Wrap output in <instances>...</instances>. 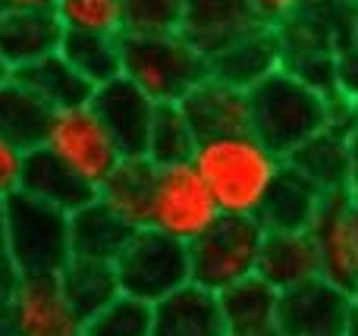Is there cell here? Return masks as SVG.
Wrapping results in <instances>:
<instances>
[{
  "mask_svg": "<svg viewBox=\"0 0 358 336\" xmlns=\"http://www.w3.org/2000/svg\"><path fill=\"white\" fill-rule=\"evenodd\" d=\"M192 167L210 189L220 214L229 217H258L271 186L277 182L286 161L271 151L252 129L227 136L198 138Z\"/></svg>",
  "mask_w": 358,
  "mask_h": 336,
  "instance_id": "obj_1",
  "label": "cell"
},
{
  "mask_svg": "<svg viewBox=\"0 0 358 336\" xmlns=\"http://www.w3.org/2000/svg\"><path fill=\"white\" fill-rule=\"evenodd\" d=\"M120 75L148 94L155 104H179L210 75V60L179 29L123 31Z\"/></svg>",
  "mask_w": 358,
  "mask_h": 336,
  "instance_id": "obj_2",
  "label": "cell"
},
{
  "mask_svg": "<svg viewBox=\"0 0 358 336\" xmlns=\"http://www.w3.org/2000/svg\"><path fill=\"white\" fill-rule=\"evenodd\" d=\"M330 98L286 69L271 73L248 92V129L280 157H289L299 145L327 129Z\"/></svg>",
  "mask_w": 358,
  "mask_h": 336,
  "instance_id": "obj_3",
  "label": "cell"
},
{
  "mask_svg": "<svg viewBox=\"0 0 358 336\" xmlns=\"http://www.w3.org/2000/svg\"><path fill=\"white\" fill-rule=\"evenodd\" d=\"M6 258L19 277H57L69 264V214L25 192L6 198Z\"/></svg>",
  "mask_w": 358,
  "mask_h": 336,
  "instance_id": "obj_4",
  "label": "cell"
},
{
  "mask_svg": "<svg viewBox=\"0 0 358 336\" xmlns=\"http://www.w3.org/2000/svg\"><path fill=\"white\" fill-rule=\"evenodd\" d=\"M264 226L255 217L220 214L195 242H189V283L210 293H227L229 286L255 277Z\"/></svg>",
  "mask_w": 358,
  "mask_h": 336,
  "instance_id": "obj_5",
  "label": "cell"
},
{
  "mask_svg": "<svg viewBox=\"0 0 358 336\" xmlns=\"http://www.w3.org/2000/svg\"><path fill=\"white\" fill-rule=\"evenodd\" d=\"M113 270L120 293L155 305L189 283V245L145 226L129 236L113 261Z\"/></svg>",
  "mask_w": 358,
  "mask_h": 336,
  "instance_id": "obj_6",
  "label": "cell"
},
{
  "mask_svg": "<svg viewBox=\"0 0 358 336\" xmlns=\"http://www.w3.org/2000/svg\"><path fill=\"white\" fill-rule=\"evenodd\" d=\"M41 148H48L63 167H69L94 192L104 186V180L123 161L117 142L107 132V126L101 123V117L92 110V104L57 110L50 117L48 132H44Z\"/></svg>",
  "mask_w": 358,
  "mask_h": 336,
  "instance_id": "obj_7",
  "label": "cell"
},
{
  "mask_svg": "<svg viewBox=\"0 0 358 336\" xmlns=\"http://www.w3.org/2000/svg\"><path fill=\"white\" fill-rule=\"evenodd\" d=\"M217 207L210 189L192 167L185 163H167L155 173V192H151V214L148 226L179 242H195L210 224H217Z\"/></svg>",
  "mask_w": 358,
  "mask_h": 336,
  "instance_id": "obj_8",
  "label": "cell"
},
{
  "mask_svg": "<svg viewBox=\"0 0 358 336\" xmlns=\"http://www.w3.org/2000/svg\"><path fill=\"white\" fill-rule=\"evenodd\" d=\"M308 233L315 239L321 277L352 293L358 286V214L349 195H324Z\"/></svg>",
  "mask_w": 358,
  "mask_h": 336,
  "instance_id": "obj_9",
  "label": "cell"
},
{
  "mask_svg": "<svg viewBox=\"0 0 358 336\" xmlns=\"http://www.w3.org/2000/svg\"><path fill=\"white\" fill-rule=\"evenodd\" d=\"M352 318V299L346 289L324 277L280 293L277 321L283 336H343Z\"/></svg>",
  "mask_w": 358,
  "mask_h": 336,
  "instance_id": "obj_10",
  "label": "cell"
},
{
  "mask_svg": "<svg viewBox=\"0 0 358 336\" xmlns=\"http://www.w3.org/2000/svg\"><path fill=\"white\" fill-rule=\"evenodd\" d=\"M88 104H92V110L101 117V123L107 126V132L113 136L120 154L145 157L151 119H155V107H157L148 94L138 92L129 79L117 75V79L94 88Z\"/></svg>",
  "mask_w": 358,
  "mask_h": 336,
  "instance_id": "obj_11",
  "label": "cell"
},
{
  "mask_svg": "<svg viewBox=\"0 0 358 336\" xmlns=\"http://www.w3.org/2000/svg\"><path fill=\"white\" fill-rule=\"evenodd\" d=\"M16 336H82V318L63 299L57 277H22L10 299Z\"/></svg>",
  "mask_w": 358,
  "mask_h": 336,
  "instance_id": "obj_12",
  "label": "cell"
},
{
  "mask_svg": "<svg viewBox=\"0 0 358 336\" xmlns=\"http://www.w3.org/2000/svg\"><path fill=\"white\" fill-rule=\"evenodd\" d=\"M280 66H283V48H280L277 29L271 25H255L252 31H245L210 57V75L242 92H252Z\"/></svg>",
  "mask_w": 358,
  "mask_h": 336,
  "instance_id": "obj_13",
  "label": "cell"
},
{
  "mask_svg": "<svg viewBox=\"0 0 358 336\" xmlns=\"http://www.w3.org/2000/svg\"><path fill=\"white\" fill-rule=\"evenodd\" d=\"M151 336H227L220 295L185 283L151 305Z\"/></svg>",
  "mask_w": 358,
  "mask_h": 336,
  "instance_id": "obj_14",
  "label": "cell"
},
{
  "mask_svg": "<svg viewBox=\"0 0 358 336\" xmlns=\"http://www.w3.org/2000/svg\"><path fill=\"white\" fill-rule=\"evenodd\" d=\"M286 167L296 170L302 180H308L321 195L349 192L355 180V163L349 154L346 129H340V126L321 129L286 157Z\"/></svg>",
  "mask_w": 358,
  "mask_h": 336,
  "instance_id": "obj_15",
  "label": "cell"
},
{
  "mask_svg": "<svg viewBox=\"0 0 358 336\" xmlns=\"http://www.w3.org/2000/svg\"><path fill=\"white\" fill-rule=\"evenodd\" d=\"M255 25L261 22L255 19L248 0H185L179 31L210 60Z\"/></svg>",
  "mask_w": 358,
  "mask_h": 336,
  "instance_id": "obj_16",
  "label": "cell"
},
{
  "mask_svg": "<svg viewBox=\"0 0 358 336\" xmlns=\"http://www.w3.org/2000/svg\"><path fill=\"white\" fill-rule=\"evenodd\" d=\"M179 107L198 138L248 129V92L227 85L214 75H208L198 88H192L179 101Z\"/></svg>",
  "mask_w": 358,
  "mask_h": 336,
  "instance_id": "obj_17",
  "label": "cell"
},
{
  "mask_svg": "<svg viewBox=\"0 0 358 336\" xmlns=\"http://www.w3.org/2000/svg\"><path fill=\"white\" fill-rule=\"evenodd\" d=\"M255 277L264 280L277 293H286V289L302 286V283L321 277L311 233H264Z\"/></svg>",
  "mask_w": 358,
  "mask_h": 336,
  "instance_id": "obj_18",
  "label": "cell"
},
{
  "mask_svg": "<svg viewBox=\"0 0 358 336\" xmlns=\"http://www.w3.org/2000/svg\"><path fill=\"white\" fill-rule=\"evenodd\" d=\"M63 25L54 13H0V60L10 73L57 54Z\"/></svg>",
  "mask_w": 358,
  "mask_h": 336,
  "instance_id": "obj_19",
  "label": "cell"
},
{
  "mask_svg": "<svg viewBox=\"0 0 358 336\" xmlns=\"http://www.w3.org/2000/svg\"><path fill=\"white\" fill-rule=\"evenodd\" d=\"M132 233L136 230L120 220L104 201H98V195L69 214V251L82 261L113 264Z\"/></svg>",
  "mask_w": 358,
  "mask_h": 336,
  "instance_id": "obj_20",
  "label": "cell"
},
{
  "mask_svg": "<svg viewBox=\"0 0 358 336\" xmlns=\"http://www.w3.org/2000/svg\"><path fill=\"white\" fill-rule=\"evenodd\" d=\"M321 198L324 195L308 180L283 167L255 220L264 226V233H305L321 207Z\"/></svg>",
  "mask_w": 358,
  "mask_h": 336,
  "instance_id": "obj_21",
  "label": "cell"
},
{
  "mask_svg": "<svg viewBox=\"0 0 358 336\" xmlns=\"http://www.w3.org/2000/svg\"><path fill=\"white\" fill-rule=\"evenodd\" d=\"M22 192L31 198L44 201V205L57 207L63 214H73L85 201H92L94 189L85 186L69 167H63L48 148H31L25 154V170H22Z\"/></svg>",
  "mask_w": 358,
  "mask_h": 336,
  "instance_id": "obj_22",
  "label": "cell"
},
{
  "mask_svg": "<svg viewBox=\"0 0 358 336\" xmlns=\"http://www.w3.org/2000/svg\"><path fill=\"white\" fill-rule=\"evenodd\" d=\"M155 173H157V167L148 157H123L120 167L98 189V201H104L132 230H145L148 226V214H151Z\"/></svg>",
  "mask_w": 358,
  "mask_h": 336,
  "instance_id": "obj_23",
  "label": "cell"
},
{
  "mask_svg": "<svg viewBox=\"0 0 358 336\" xmlns=\"http://www.w3.org/2000/svg\"><path fill=\"white\" fill-rule=\"evenodd\" d=\"M277 302L280 293L258 277L229 286L227 293H220L227 336H283L277 321Z\"/></svg>",
  "mask_w": 358,
  "mask_h": 336,
  "instance_id": "obj_24",
  "label": "cell"
},
{
  "mask_svg": "<svg viewBox=\"0 0 358 336\" xmlns=\"http://www.w3.org/2000/svg\"><path fill=\"white\" fill-rule=\"evenodd\" d=\"M13 75H16L41 104H48L54 113L88 104L94 94V85H88L60 54H50V57H44V60L31 63V66L16 69Z\"/></svg>",
  "mask_w": 358,
  "mask_h": 336,
  "instance_id": "obj_25",
  "label": "cell"
},
{
  "mask_svg": "<svg viewBox=\"0 0 358 336\" xmlns=\"http://www.w3.org/2000/svg\"><path fill=\"white\" fill-rule=\"evenodd\" d=\"M50 117L54 110L41 104L13 73L0 79V136L3 138L16 142L25 151L41 148Z\"/></svg>",
  "mask_w": 358,
  "mask_h": 336,
  "instance_id": "obj_26",
  "label": "cell"
},
{
  "mask_svg": "<svg viewBox=\"0 0 358 336\" xmlns=\"http://www.w3.org/2000/svg\"><path fill=\"white\" fill-rule=\"evenodd\" d=\"M57 286H60L63 299L69 302V308L82 321L92 318L94 312H101L107 302H113L120 295L113 264L82 261V258H69V264L57 274Z\"/></svg>",
  "mask_w": 358,
  "mask_h": 336,
  "instance_id": "obj_27",
  "label": "cell"
},
{
  "mask_svg": "<svg viewBox=\"0 0 358 336\" xmlns=\"http://www.w3.org/2000/svg\"><path fill=\"white\" fill-rule=\"evenodd\" d=\"M57 54L94 88L120 75V38L117 35L63 31V41Z\"/></svg>",
  "mask_w": 358,
  "mask_h": 336,
  "instance_id": "obj_28",
  "label": "cell"
},
{
  "mask_svg": "<svg viewBox=\"0 0 358 336\" xmlns=\"http://www.w3.org/2000/svg\"><path fill=\"white\" fill-rule=\"evenodd\" d=\"M195 145H198V136L192 132L182 107L179 104H157L155 119H151L145 157H148L155 167L185 163V161H192V154H195Z\"/></svg>",
  "mask_w": 358,
  "mask_h": 336,
  "instance_id": "obj_29",
  "label": "cell"
},
{
  "mask_svg": "<svg viewBox=\"0 0 358 336\" xmlns=\"http://www.w3.org/2000/svg\"><path fill=\"white\" fill-rule=\"evenodd\" d=\"M54 16L63 31H92V35H123V0H57Z\"/></svg>",
  "mask_w": 358,
  "mask_h": 336,
  "instance_id": "obj_30",
  "label": "cell"
},
{
  "mask_svg": "<svg viewBox=\"0 0 358 336\" xmlns=\"http://www.w3.org/2000/svg\"><path fill=\"white\" fill-rule=\"evenodd\" d=\"M151 305L120 293L101 312L82 321V336H151Z\"/></svg>",
  "mask_w": 358,
  "mask_h": 336,
  "instance_id": "obj_31",
  "label": "cell"
},
{
  "mask_svg": "<svg viewBox=\"0 0 358 336\" xmlns=\"http://www.w3.org/2000/svg\"><path fill=\"white\" fill-rule=\"evenodd\" d=\"M126 31H173L182 22L185 0H123Z\"/></svg>",
  "mask_w": 358,
  "mask_h": 336,
  "instance_id": "obj_32",
  "label": "cell"
},
{
  "mask_svg": "<svg viewBox=\"0 0 358 336\" xmlns=\"http://www.w3.org/2000/svg\"><path fill=\"white\" fill-rule=\"evenodd\" d=\"M25 154L29 151L19 148L16 142L0 136V198L22 192V170H25Z\"/></svg>",
  "mask_w": 358,
  "mask_h": 336,
  "instance_id": "obj_33",
  "label": "cell"
},
{
  "mask_svg": "<svg viewBox=\"0 0 358 336\" xmlns=\"http://www.w3.org/2000/svg\"><path fill=\"white\" fill-rule=\"evenodd\" d=\"M255 19L261 25H271V29H280L283 22H289L292 16H299L302 10H308L311 0H248Z\"/></svg>",
  "mask_w": 358,
  "mask_h": 336,
  "instance_id": "obj_34",
  "label": "cell"
},
{
  "mask_svg": "<svg viewBox=\"0 0 358 336\" xmlns=\"http://www.w3.org/2000/svg\"><path fill=\"white\" fill-rule=\"evenodd\" d=\"M336 94L346 101H358V48L346 44L336 50Z\"/></svg>",
  "mask_w": 358,
  "mask_h": 336,
  "instance_id": "obj_35",
  "label": "cell"
},
{
  "mask_svg": "<svg viewBox=\"0 0 358 336\" xmlns=\"http://www.w3.org/2000/svg\"><path fill=\"white\" fill-rule=\"evenodd\" d=\"M19 280H22V277H19V270L10 264V258L0 255V308L10 305V299H13V293H16Z\"/></svg>",
  "mask_w": 358,
  "mask_h": 336,
  "instance_id": "obj_36",
  "label": "cell"
},
{
  "mask_svg": "<svg viewBox=\"0 0 358 336\" xmlns=\"http://www.w3.org/2000/svg\"><path fill=\"white\" fill-rule=\"evenodd\" d=\"M57 0H0V13H54Z\"/></svg>",
  "mask_w": 358,
  "mask_h": 336,
  "instance_id": "obj_37",
  "label": "cell"
},
{
  "mask_svg": "<svg viewBox=\"0 0 358 336\" xmlns=\"http://www.w3.org/2000/svg\"><path fill=\"white\" fill-rule=\"evenodd\" d=\"M346 142H349V154H352L355 173H358V101H352V113L346 123Z\"/></svg>",
  "mask_w": 358,
  "mask_h": 336,
  "instance_id": "obj_38",
  "label": "cell"
},
{
  "mask_svg": "<svg viewBox=\"0 0 358 336\" xmlns=\"http://www.w3.org/2000/svg\"><path fill=\"white\" fill-rule=\"evenodd\" d=\"M358 0H311V6L317 10H327V13H336V10H352Z\"/></svg>",
  "mask_w": 358,
  "mask_h": 336,
  "instance_id": "obj_39",
  "label": "cell"
},
{
  "mask_svg": "<svg viewBox=\"0 0 358 336\" xmlns=\"http://www.w3.org/2000/svg\"><path fill=\"white\" fill-rule=\"evenodd\" d=\"M0 336H16V321L10 314V305L0 308Z\"/></svg>",
  "mask_w": 358,
  "mask_h": 336,
  "instance_id": "obj_40",
  "label": "cell"
},
{
  "mask_svg": "<svg viewBox=\"0 0 358 336\" xmlns=\"http://www.w3.org/2000/svg\"><path fill=\"white\" fill-rule=\"evenodd\" d=\"M349 299H352V318H349V327L343 336H358V286L349 293Z\"/></svg>",
  "mask_w": 358,
  "mask_h": 336,
  "instance_id": "obj_41",
  "label": "cell"
},
{
  "mask_svg": "<svg viewBox=\"0 0 358 336\" xmlns=\"http://www.w3.org/2000/svg\"><path fill=\"white\" fill-rule=\"evenodd\" d=\"M0 255H6V201L0 198Z\"/></svg>",
  "mask_w": 358,
  "mask_h": 336,
  "instance_id": "obj_42",
  "label": "cell"
},
{
  "mask_svg": "<svg viewBox=\"0 0 358 336\" xmlns=\"http://www.w3.org/2000/svg\"><path fill=\"white\" fill-rule=\"evenodd\" d=\"M349 201H352V207H355V214H358V173H355V180H352V186H349Z\"/></svg>",
  "mask_w": 358,
  "mask_h": 336,
  "instance_id": "obj_43",
  "label": "cell"
},
{
  "mask_svg": "<svg viewBox=\"0 0 358 336\" xmlns=\"http://www.w3.org/2000/svg\"><path fill=\"white\" fill-rule=\"evenodd\" d=\"M352 44L358 48V3L352 6Z\"/></svg>",
  "mask_w": 358,
  "mask_h": 336,
  "instance_id": "obj_44",
  "label": "cell"
},
{
  "mask_svg": "<svg viewBox=\"0 0 358 336\" xmlns=\"http://www.w3.org/2000/svg\"><path fill=\"white\" fill-rule=\"evenodd\" d=\"M6 75H10V69L3 66V60H0V79H6Z\"/></svg>",
  "mask_w": 358,
  "mask_h": 336,
  "instance_id": "obj_45",
  "label": "cell"
}]
</instances>
